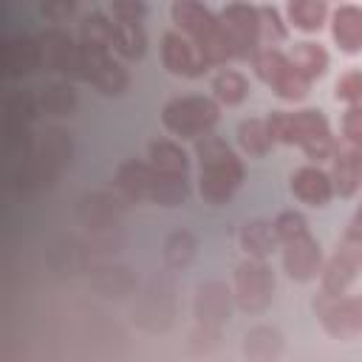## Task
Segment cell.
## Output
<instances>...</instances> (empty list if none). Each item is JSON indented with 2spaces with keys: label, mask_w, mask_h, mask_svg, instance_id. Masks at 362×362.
<instances>
[{
  "label": "cell",
  "mask_w": 362,
  "mask_h": 362,
  "mask_svg": "<svg viewBox=\"0 0 362 362\" xmlns=\"http://www.w3.org/2000/svg\"><path fill=\"white\" fill-rule=\"evenodd\" d=\"M269 133L274 141L283 144H300L305 150L308 158L322 161L334 156V136L331 127L325 122V116L320 110H297V113H286V110H274L269 119Z\"/></svg>",
  "instance_id": "1"
},
{
  "label": "cell",
  "mask_w": 362,
  "mask_h": 362,
  "mask_svg": "<svg viewBox=\"0 0 362 362\" xmlns=\"http://www.w3.org/2000/svg\"><path fill=\"white\" fill-rule=\"evenodd\" d=\"M195 153L201 158V195L209 204H226L232 192L243 181V164L240 158L221 141L218 136H204L195 144Z\"/></svg>",
  "instance_id": "2"
},
{
  "label": "cell",
  "mask_w": 362,
  "mask_h": 362,
  "mask_svg": "<svg viewBox=\"0 0 362 362\" xmlns=\"http://www.w3.org/2000/svg\"><path fill=\"white\" fill-rule=\"evenodd\" d=\"M170 11H173V23L192 37V45L201 51L206 65H223L226 59H232V48L226 42L221 17H215L206 6L192 0H178L173 3Z\"/></svg>",
  "instance_id": "3"
},
{
  "label": "cell",
  "mask_w": 362,
  "mask_h": 362,
  "mask_svg": "<svg viewBox=\"0 0 362 362\" xmlns=\"http://www.w3.org/2000/svg\"><path fill=\"white\" fill-rule=\"evenodd\" d=\"M218 105L209 96H178L164 105L161 122L167 130H173L181 139H198L209 136V130L218 124Z\"/></svg>",
  "instance_id": "4"
},
{
  "label": "cell",
  "mask_w": 362,
  "mask_h": 362,
  "mask_svg": "<svg viewBox=\"0 0 362 362\" xmlns=\"http://www.w3.org/2000/svg\"><path fill=\"white\" fill-rule=\"evenodd\" d=\"M25 173L23 178L25 181H34V184H51L62 170L65 164L71 161V139L68 133L51 127L42 133L37 150H28L25 156Z\"/></svg>",
  "instance_id": "5"
},
{
  "label": "cell",
  "mask_w": 362,
  "mask_h": 362,
  "mask_svg": "<svg viewBox=\"0 0 362 362\" xmlns=\"http://www.w3.org/2000/svg\"><path fill=\"white\" fill-rule=\"evenodd\" d=\"M221 25H223L226 42L232 48V59H249L257 54V40L263 31L260 8L232 3L221 11Z\"/></svg>",
  "instance_id": "6"
},
{
  "label": "cell",
  "mask_w": 362,
  "mask_h": 362,
  "mask_svg": "<svg viewBox=\"0 0 362 362\" xmlns=\"http://www.w3.org/2000/svg\"><path fill=\"white\" fill-rule=\"evenodd\" d=\"M274 277L263 260H243L235 269V300L243 311H263L272 303Z\"/></svg>",
  "instance_id": "7"
},
{
  "label": "cell",
  "mask_w": 362,
  "mask_h": 362,
  "mask_svg": "<svg viewBox=\"0 0 362 362\" xmlns=\"http://www.w3.org/2000/svg\"><path fill=\"white\" fill-rule=\"evenodd\" d=\"M325 331L337 339H354L362 334V297H325L314 303Z\"/></svg>",
  "instance_id": "8"
},
{
  "label": "cell",
  "mask_w": 362,
  "mask_h": 362,
  "mask_svg": "<svg viewBox=\"0 0 362 362\" xmlns=\"http://www.w3.org/2000/svg\"><path fill=\"white\" fill-rule=\"evenodd\" d=\"M362 272V240L359 238H342V243L337 246V255L331 257V263L322 272V294L325 297H339L354 277Z\"/></svg>",
  "instance_id": "9"
},
{
  "label": "cell",
  "mask_w": 362,
  "mask_h": 362,
  "mask_svg": "<svg viewBox=\"0 0 362 362\" xmlns=\"http://www.w3.org/2000/svg\"><path fill=\"white\" fill-rule=\"evenodd\" d=\"M161 62H164V68H167L170 74L189 76V79L201 76V74L209 68L206 59L201 57V51H198L187 37H181L178 31H167V34L161 37Z\"/></svg>",
  "instance_id": "10"
},
{
  "label": "cell",
  "mask_w": 362,
  "mask_h": 362,
  "mask_svg": "<svg viewBox=\"0 0 362 362\" xmlns=\"http://www.w3.org/2000/svg\"><path fill=\"white\" fill-rule=\"evenodd\" d=\"M320 260H322V255H320V243H317L308 232L283 240V266H286V272H288L291 280L305 283V280L317 277V272H320Z\"/></svg>",
  "instance_id": "11"
},
{
  "label": "cell",
  "mask_w": 362,
  "mask_h": 362,
  "mask_svg": "<svg viewBox=\"0 0 362 362\" xmlns=\"http://www.w3.org/2000/svg\"><path fill=\"white\" fill-rule=\"evenodd\" d=\"M334 192H339L342 198H351L359 187H362V144L354 141H339L334 147Z\"/></svg>",
  "instance_id": "12"
},
{
  "label": "cell",
  "mask_w": 362,
  "mask_h": 362,
  "mask_svg": "<svg viewBox=\"0 0 362 362\" xmlns=\"http://www.w3.org/2000/svg\"><path fill=\"white\" fill-rule=\"evenodd\" d=\"M195 317L204 328H221L229 317V291L221 280H209L198 288L195 297Z\"/></svg>",
  "instance_id": "13"
},
{
  "label": "cell",
  "mask_w": 362,
  "mask_h": 362,
  "mask_svg": "<svg viewBox=\"0 0 362 362\" xmlns=\"http://www.w3.org/2000/svg\"><path fill=\"white\" fill-rule=\"evenodd\" d=\"M291 192H294V198H300L308 206H325L334 195V184L320 167L308 164L291 175Z\"/></svg>",
  "instance_id": "14"
},
{
  "label": "cell",
  "mask_w": 362,
  "mask_h": 362,
  "mask_svg": "<svg viewBox=\"0 0 362 362\" xmlns=\"http://www.w3.org/2000/svg\"><path fill=\"white\" fill-rule=\"evenodd\" d=\"M331 37L345 54L362 51V8L359 6H339L331 17Z\"/></svg>",
  "instance_id": "15"
},
{
  "label": "cell",
  "mask_w": 362,
  "mask_h": 362,
  "mask_svg": "<svg viewBox=\"0 0 362 362\" xmlns=\"http://www.w3.org/2000/svg\"><path fill=\"white\" fill-rule=\"evenodd\" d=\"M3 68L8 76H23L31 74L34 68H40V42L37 37H11L3 45Z\"/></svg>",
  "instance_id": "16"
},
{
  "label": "cell",
  "mask_w": 362,
  "mask_h": 362,
  "mask_svg": "<svg viewBox=\"0 0 362 362\" xmlns=\"http://www.w3.org/2000/svg\"><path fill=\"white\" fill-rule=\"evenodd\" d=\"M161 181V173L153 170L150 164H141V161H124L116 173V184L130 195V198H153L156 187Z\"/></svg>",
  "instance_id": "17"
},
{
  "label": "cell",
  "mask_w": 362,
  "mask_h": 362,
  "mask_svg": "<svg viewBox=\"0 0 362 362\" xmlns=\"http://www.w3.org/2000/svg\"><path fill=\"white\" fill-rule=\"evenodd\" d=\"M37 42H40V65L48 68V71H62L65 74V68L71 62V54L76 48L71 34H65L59 28H48L42 34H37Z\"/></svg>",
  "instance_id": "18"
},
{
  "label": "cell",
  "mask_w": 362,
  "mask_h": 362,
  "mask_svg": "<svg viewBox=\"0 0 362 362\" xmlns=\"http://www.w3.org/2000/svg\"><path fill=\"white\" fill-rule=\"evenodd\" d=\"M283 351V337L272 325H257L243 337V354L249 362H274Z\"/></svg>",
  "instance_id": "19"
},
{
  "label": "cell",
  "mask_w": 362,
  "mask_h": 362,
  "mask_svg": "<svg viewBox=\"0 0 362 362\" xmlns=\"http://www.w3.org/2000/svg\"><path fill=\"white\" fill-rule=\"evenodd\" d=\"M150 167L158 170L161 175L184 178L189 161H187V153H184L175 141H170V139H156V141L150 144Z\"/></svg>",
  "instance_id": "20"
},
{
  "label": "cell",
  "mask_w": 362,
  "mask_h": 362,
  "mask_svg": "<svg viewBox=\"0 0 362 362\" xmlns=\"http://www.w3.org/2000/svg\"><path fill=\"white\" fill-rule=\"evenodd\" d=\"M277 243H280V238H277L274 223H266V221H249V223L240 229V246H243L246 255L255 257V260H260V257H266L269 252H274Z\"/></svg>",
  "instance_id": "21"
},
{
  "label": "cell",
  "mask_w": 362,
  "mask_h": 362,
  "mask_svg": "<svg viewBox=\"0 0 362 362\" xmlns=\"http://www.w3.org/2000/svg\"><path fill=\"white\" fill-rule=\"evenodd\" d=\"M291 65L305 76V79H314V76H322L325 68H328V54L322 45L317 42H297L294 51L288 54Z\"/></svg>",
  "instance_id": "22"
},
{
  "label": "cell",
  "mask_w": 362,
  "mask_h": 362,
  "mask_svg": "<svg viewBox=\"0 0 362 362\" xmlns=\"http://www.w3.org/2000/svg\"><path fill=\"white\" fill-rule=\"evenodd\" d=\"M74 107H76V93L71 90V85L51 82V85H45V88H40L37 110L51 113V116H68Z\"/></svg>",
  "instance_id": "23"
},
{
  "label": "cell",
  "mask_w": 362,
  "mask_h": 362,
  "mask_svg": "<svg viewBox=\"0 0 362 362\" xmlns=\"http://www.w3.org/2000/svg\"><path fill=\"white\" fill-rule=\"evenodd\" d=\"M124 59H141L147 51V37L139 23H116L113 42H110Z\"/></svg>",
  "instance_id": "24"
},
{
  "label": "cell",
  "mask_w": 362,
  "mask_h": 362,
  "mask_svg": "<svg viewBox=\"0 0 362 362\" xmlns=\"http://www.w3.org/2000/svg\"><path fill=\"white\" fill-rule=\"evenodd\" d=\"M238 144L249 153V156H263L272 150L274 139L269 133V124L263 119H243L238 124Z\"/></svg>",
  "instance_id": "25"
},
{
  "label": "cell",
  "mask_w": 362,
  "mask_h": 362,
  "mask_svg": "<svg viewBox=\"0 0 362 362\" xmlns=\"http://www.w3.org/2000/svg\"><path fill=\"white\" fill-rule=\"evenodd\" d=\"M328 6L322 0H294L288 3V20L300 31H320L325 23Z\"/></svg>",
  "instance_id": "26"
},
{
  "label": "cell",
  "mask_w": 362,
  "mask_h": 362,
  "mask_svg": "<svg viewBox=\"0 0 362 362\" xmlns=\"http://www.w3.org/2000/svg\"><path fill=\"white\" fill-rule=\"evenodd\" d=\"M212 90L223 105H240L249 96V82L238 71H221L212 79Z\"/></svg>",
  "instance_id": "27"
},
{
  "label": "cell",
  "mask_w": 362,
  "mask_h": 362,
  "mask_svg": "<svg viewBox=\"0 0 362 362\" xmlns=\"http://www.w3.org/2000/svg\"><path fill=\"white\" fill-rule=\"evenodd\" d=\"M195 249H198V243H195V238L189 232H184V229L181 232H173L164 240V260L173 269H184L195 257Z\"/></svg>",
  "instance_id": "28"
},
{
  "label": "cell",
  "mask_w": 362,
  "mask_h": 362,
  "mask_svg": "<svg viewBox=\"0 0 362 362\" xmlns=\"http://www.w3.org/2000/svg\"><path fill=\"white\" fill-rule=\"evenodd\" d=\"M113 28H116V23H110L102 11H93V14L82 17V23H79V37H82V42H88V45H102V48H107V45L113 42Z\"/></svg>",
  "instance_id": "29"
},
{
  "label": "cell",
  "mask_w": 362,
  "mask_h": 362,
  "mask_svg": "<svg viewBox=\"0 0 362 362\" xmlns=\"http://www.w3.org/2000/svg\"><path fill=\"white\" fill-rule=\"evenodd\" d=\"M252 59H255V71H257V76H260L266 85H274V82L291 68L288 57L280 54L277 48H263V51H257Z\"/></svg>",
  "instance_id": "30"
},
{
  "label": "cell",
  "mask_w": 362,
  "mask_h": 362,
  "mask_svg": "<svg viewBox=\"0 0 362 362\" xmlns=\"http://www.w3.org/2000/svg\"><path fill=\"white\" fill-rule=\"evenodd\" d=\"M187 195H189V184L184 178L161 175V181H158V187H156V192H153L150 201H156L161 206H178V204L187 201Z\"/></svg>",
  "instance_id": "31"
},
{
  "label": "cell",
  "mask_w": 362,
  "mask_h": 362,
  "mask_svg": "<svg viewBox=\"0 0 362 362\" xmlns=\"http://www.w3.org/2000/svg\"><path fill=\"white\" fill-rule=\"evenodd\" d=\"M337 99H345L351 105H362V71H348L337 79V88H334Z\"/></svg>",
  "instance_id": "32"
},
{
  "label": "cell",
  "mask_w": 362,
  "mask_h": 362,
  "mask_svg": "<svg viewBox=\"0 0 362 362\" xmlns=\"http://www.w3.org/2000/svg\"><path fill=\"white\" fill-rule=\"evenodd\" d=\"M342 139L362 144V105H351L342 116Z\"/></svg>",
  "instance_id": "33"
},
{
  "label": "cell",
  "mask_w": 362,
  "mask_h": 362,
  "mask_svg": "<svg viewBox=\"0 0 362 362\" xmlns=\"http://www.w3.org/2000/svg\"><path fill=\"white\" fill-rule=\"evenodd\" d=\"M110 11H113V17H119V23H139L141 17H144V11H147V6L144 3H122V0H116L113 6H110Z\"/></svg>",
  "instance_id": "34"
},
{
  "label": "cell",
  "mask_w": 362,
  "mask_h": 362,
  "mask_svg": "<svg viewBox=\"0 0 362 362\" xmlns=\"http://www.w3.org/2000/svg\"><path fill=\"white\" fill-rule=\"evenodd\" d=\"M260 23H263V25H269V34H272L274 40H283V37H286V28L280 25V17H277V11H274V8L263 6V8H260Z\"/></svg>",
  "instance_id": "35"
},
{
  "label": "cell",
  "mask_w": 362,
  "mask_h": 362,
  "mask_svg": "<svg viewBox=\"0 0 362 362\" xmlns=\"http://www.w3.org/2000/svg\"><path fill=\"white\" fill-rule=\"evenodd\" d=\"M74 11V3H57V6H42V14L59 20V17H68Z\"/></svg>",
  "instance_id": "36"
},
{
  "label": "cell",
  "mask_w": 362,
  "mask_h": 362,
  "mask_svg": "<svg viewBox=\"0 0 362 362\" xmlns=\"http://www.w3.org/2000/svg\"><path fill=\"white\" fill-rule=\"evenodd\" d=\"M348 238H359L362 240V206L356 209V215L351 218V223H348V232H345Z\"/></svg>",
  "instance_id": "37"
}]
</instances>
